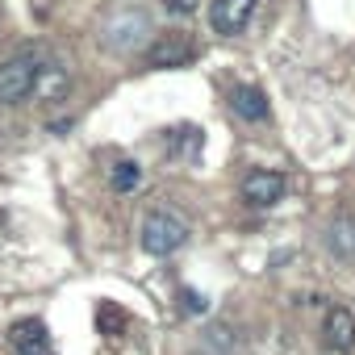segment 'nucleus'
Segmentation results:
<instances>
[{
  "instance_id": "nucleus-14",
  "label": "nucleus",
  "mask_w": 355,
  "mask_h": 355,
  "mask_svg": "<svg viewBox=\"0 0 355 355\" xmlns=\"http://www.w3.org/2000/svg\"><path fill=\"white\" fill-rule=\"evenodd\" d=\"M184 305L197 313V309H205V297H197V293H189V288H184Z\"/></svg>"
},
{
  "instance_id": "nucleus-12",
  "label": "nucleus",
  "mask_w": 355,
  "mask_h": 355,
  "mask_svg": "<svg viewBox=\"0 0 355 355\" xmlns=\"http://www.w3.org/2000/svg\"><path fill=\"white\" fill-rule=\"evenodd\" d=\"M96 318H101V322L109 326V334H117V330H121V322H125L117 305H101V313H96Z\"/></svg>"
},
{
  "instance_id": "nucleus-13",
  "label": "nucleus",
  "mask_w": 355,
  "mask_h": 355,
  "mask_svg": "<svg viewBox=\"0 0 355 355\" xmlns=\"http://www.w3.org/2000/svg\"><path fill=\"white\" fill-rule=\"evenodd\" d=\"M167 9H175V13H193L197 0H167Z\"/></svg>"
},
{
  "instance_id": "nucleus-10",
  "label": "nucleus",
  "mask_w": 355,
  "mask_h": 355,
  "mask_svg": "<svg viewBox=\"0 0 355 355\" xmlns=\"http://www.w3.org/2000/svg\"><path fill=\"white\" fill-rule=\"evenodd\" d=\"M109 184H113V193H134V189L142 184V167L130 163V159H121V163L109 171Z\"/></svg>"
},
{
  "instance_id": "nucleus-3",
  "label": "nucleus",
  "mask_w": 355,
  "mask_h": 355,
  "mask_svg": "<svg viewBox=\"0 0 355 355\" xmlns=\"http://www.w3.org/2000/svg\"><path fill=\"white\" fill-rule=\"evenodd\" d=\"M150 38V17L142 13V9H121L117 17H109L105 21V30H101V42L109 46V51H138L142 42Z\"/></svg>"
},
{
  "instance_id": "nucleus-1",
  "label": "nucleus",
  "mask_w": 355,
  "mask_h": 355,
  "mask_svg": "<svg viewBox=\"0 0 355 355\" xmlns=\"http://www.w3.org/2000/svg\"><path fill=\"white\" fill-rule=\"evenodd\" d=\"M189 222L175 214V209H150L146 218H142V230H138V243H142V251L146 255H159V259H167V255H175L184 243H189Z\"/></svg>"
},
{
  "instance_id": "nucleus-6",
  "label": "nucleus",
  "mask_w": 355,
  "mask_h": 355,
  "mask_svg": "<svg viewBox=\"0 0 355 355\" xmlns=\"http://www.w3.org/2000/svg\"><path fill=\"white\" fill-rule=\"evenodd\" d=\"M284 197V175L272 171V167H255L243 175V201L255 205V209H272L276 201Z\"/></svg>"
},
{
  "instance_id": "nucleus-8",
  "label": "nucleus",
  "mask_w": 355,
  "mask_h": 355,
  "mask_svg": "<svg viewBox=\"0 0 355 355\" xmlns=\"http://www.w3.org/2000/svg\"><path fill=\"white\" fill-rule=\"evenodd\" d=\"M230 109H234L243 121H263V117H268V96H263L259 88H251V84H239V88L230 92Z\"/></svg>"
},
{
  "instance_id": "nucleus-5",
  "label": "nucleus",
  "mask_w": 355,
  "mask_h": 355,
  "mask_svg": "<svg viewBox=\"0 0 355 355\" xmlns=\"http://www.w3.org/2000/svg\"><path fill=\"white\" fill-rule=\"evenodd\" d=\"M255 5H259V0H214V5H209L214 34H222V38L243 34L251 26V17H255Z\"/></svg>"
},
{
  "instance_id": "nucleus-11",
  "label": "nucleus",
  "mask_w": 355,
  "mask_h": 355,
  "mask_svg": "<svg viewBox=\"0 0 355 355\" xmlns=\"http://www.w3.org/2000/svg\"><path fill=\"white\" fill-rule=\"evenodd\" d=\"M330 247L338 255H355V218H338L330 226Z\"/></svg>"
},
{
  "instance_id": "nucleus-7",
  "label": "nucleus",
  "mask_w": 355,
  "mask_h": 355,
  "mask_svg": "<svg viewBox=\"0 0 355 355\" xmlns=\"http://www.w3.org/2000/svg\"><path fill=\"white\" fill-rule=\"evenodd\" d=\"M9 343H13V351H17V355H55L46 326H42V322H34V318L17 322V326L9 330Z\"/></svg>"
},
{
  "instance_id": "nucleus-4",
  "label": "nucleus",
  "mask_w": 355,
  "mask_h": 355,
  "mask_svg": "<svg viewBox=\"0 0 355 355\" xmlns=\"http://www.w3.org/2000/svg\"><path fill=\"white\" fill-rule=\"evenodd\" d=\"M197 59V42L180 30H171V34H159L150 46H146V63L150 67H189Z\"/></svg>"
},
{
  "instance_id": "nucleus-9",
  "label": "nucleus",
  "mask_w": 355,
  "mask_h": 355,
  "mask_svg": "<svg viewBox=\"0 0 355 355\" xmlns=\"http://www.w3.org/2000/svg\"><path fill=\"white\" fill-rule=\"evenodd\" d=\"M326 343L334 351H351L355 347V313L351 309H330L326 313Z\"/></svg>"
},
{
  "instance_id": "nucleus-2",
  "label": "nucleus",
  "mask_w": 355,
  "mask_h": 355,
  "mask_svg": "<svg viewBox=\"0 0 355 355\" xmlns=\"http://www.w3.org/2000/svg\"><path fill=\"white\" fill-rule=\"evenodd\" d=\"M42 55L26 51V55H13L0 63V105H17L26 101L38 84H42Z\"/></svg>"
}]
</instances>
